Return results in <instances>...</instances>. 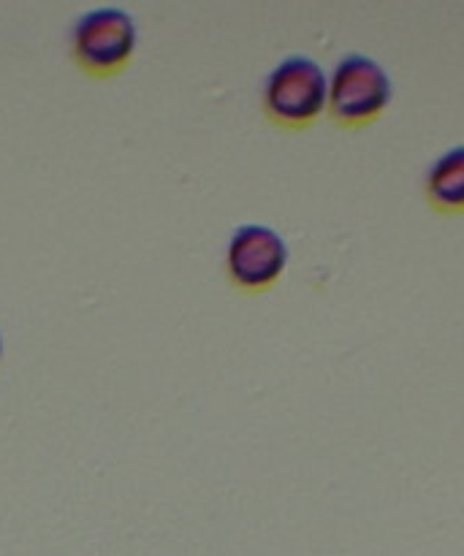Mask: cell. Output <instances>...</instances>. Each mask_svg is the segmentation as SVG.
I'll return each mask as SVG.
<instances>
[{"instance_id": "2", "label": "cell", "mask_w": 464, "mask_h": 556, "mask_svg": "<svg viewBox=\"0 0 464 556\" xmlns=\"http://www.w3.org/2000/svg\"><path fill=\"white\" fill-rule=\"evenodd\" d=\"M391 96L394 85L384 65L362 52H348L331 68L326 112L337 125L364 128L389 109Z\"/></svg>"}, {"instance_id": "4", "label": "cell", "mask_w": 464, "mask_h": 556, "mask_svg": "<svg viewBox=\"0 0 464 556\" xmlns=\"http://www.w3.org/2000/svg\"><path fill=\"white\" fill-rule=\"evenodd\" d=\"M288 264V244L264 223H242L226 242V275L244 291H264Z\"/></svg>"}, {"instance_id": "6", "label": "cell", "mask_w": 464, "mask_h": 556, "mask_svg": "<svg viewBox=\"0 0 464 556\" xmlns=\"http://www.w3.org/2000/svg\"><path fill=\"white\" fill-rule=\"evenodd\" d=\"M0 356H3V337H0Z\"/></svg>"}, {"instance_id": "3", "label": "cell", "mask_w": 464, "mask_h": 556, "mask_svg": "<svg viewBox=\"0 0 464 556\" xmlns=\"http://www.w3.org/2000/svg\"><path fill=\"white\" fill-rule=\"evenodd\" d=\"M136 20L123 5H96L76 16L71 27V54L92 76L117 74L136 52Z\"/></svg>"}, {"instance_id": "1", "label": "cell", "mask_w": 464, "mask_h": 556, "mask_svg": "<svg viewBox=\"0 0 464 556\" xmlns=\"http://www.w3.org/2000/svg\"><path fill=\"white\" fill-rule=\"evenodd\" d=\"M329 76L318 60L308 54H288L272 65L261 87V106L272 123L283 128H308L324 114Z\"/></svg>"}, {"instance_id": "5", "label": "cell", "mask_w": 464, "mask_h": 556, "mask_svg": "<svg viewBox=\"0 0 464 556\" xmlns=\"http://www.w3.org/2000/svg\"><path fill=\"white\" fill-rule=\"evenodd\" d=\"M424 195L440 215L464 212V144L451 147L435 157L424 172Z\"/></svg>"}]
</instances>
